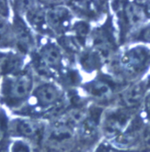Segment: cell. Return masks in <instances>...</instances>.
<instances>
[{"label": "cell", "instance_id": "cell-8", "mask_svg": "<svg viewBox=\"0 0 150 152\" xmlns=\"http://www.w3.org/2000/svg\"><path fill=\"white\" fill-rule=\"evenodd\" d=\"M68 18V11L63 7H53L48 10L45 18L52 28H61Z\"/></svg>", "mask_w": 150, "mask_h": 152}, {"label": "cell", "instance_id": "cell-13", "mask_svg": "<svg viewBox=\"0 0 150 152\" xmlns=\"http://www.w3.org/2000/svg\"><path fill=\"white\" fill-rule=\"evenodd\" d=\"M10 15L9 5L7 1H0V18L5 19L8 18Z\"/></svg>", "mask_w": 150, "mask_h": 152}, {"label": "cell", "instance_id": "cell-12", "mask_svg": "<svg viewBox=\"0 0 150 152\" xmlns=\"http://www.w3.org/2000/svg\"><path fill=\"white\" fill-rule=\"evenodd\" d=\"M10 152H30V147L21 140L15 141L10 147Z\"/></svg>", "mask_w": 150, "mask_h": 152}, {"label": "cell", "instance_id": "cell-5", "mask_svg": "<svg viewBox=\"0 0 150 152\" xmlns=\"http://www.w3.org/2000/svg\"><path fill=\"white\" fill-rule=\"evenodd\" d=\"M128 117L123 111H115L107 115L104 129L108 135H116L124 127Z\"/></svg>", "mask_w": 150, "mask_h": 152}, {"label": "cell", "instance_id": "cell-9", "mask_svg": "<svg viewBox=\"0 0 150 152\" xmlns=\"http://www.w3.org/2000/svg\"><path fill=\"white\" fill-rule=\"evenodd\" d=\"M145 93V87H144V83H137L133 85L131 88H129L124 96L123 99L125 104L128 106H132L136 104L139 101L141 100L143 97V94Z\"/></svg>", "mask_w": 150, "mask_h": 152}, {"label": "cell", "instance_id": "cell-6", "mask_svg": "<svg viewBox=\"0 0 150 152\" xmlns=\"http://www.w3.org/2000/svg\"><path fill=\"white\" fill-rule=\"evenodd\" d=\"M41 61L50 67H55L61 61V52L59 49L52 43H48L41 50Z\"/></svg>", "mask_w": 150, "mask_h": 152}, {"label": "cell", "instance_id": "cell-2", "mask_svg": "<svg viewBox=\"0 0 150 152\" xmlns=\"http://www.w3.org/2000/svg\"><path fill=\"white\" fill-rule=\"evenodd\" d=\"M148 60V50L146 48L138 47L128 50L122 58V65L131 73H136L145 68Z\"/></svg>", "mask_w": 150, "mask_h": 152}, {"label": "cell", "instance_id": "cell-1", "mask_svg": "<svg viewBox=\"0 0 150 152\" xmlns=\"http://www.w3.org/2000/svg\"><path fill=\"white\" fill-rule=\"evenodd\" d=\"M33 80L29 73H18L4 78L1 86L2 100L8 106H18L31 94Z\"/></svg>", "mask_w": 150, "mask_h": 152}, {"label": "cell", "instance_id": "cell-15", "mask_svg": "<svg viewBox=\"0 0 150 152\" xmlns=\"http://www.w3.org/2000/svg\"><path fill=\"white\" fill-rule=\"evenodd\" d=\"M139 39L146 41V42H150V26L145 28L139 34Z\"/></svg>", "mask_w": 150, "mask_h": 152}, {"label": "cell", "instance_id": "cell-4", "mask_svg": "<svg viewBox=\"0 0 150 152\" xmlns=\"http://www.w3.org/2000/svg\"><path fill=\"white\" fill-rule=\"evenodd\" d=\"M8 131L19 137H30L36 135L38 131V126L35 122L25 118H18L9 122Z\"/></svg>", "mask_w": 150, "mask_h": 152}, {"label": "cell", "instance_id": "cell-17", "mask_svg": "<svg viewBox=\"0 0 150 152\" xmlns=\"http://www.w3.org/2000/svg\"><path fill=\"white\" fill-rule=\"evenodd\" d=\"M97 152H119V151H116V150H113L112 148H100L99 151Z\"/></svg>", "mask_w": 150, "mask_h": 152}, {"label": "cell", "instance_id": "cell-14", "mask_svg": "<svg viewBox=\"0 0 150 152\" xmlns=\"http://www.w3.org/2000/svg\"><path fill=\"white\" fill-rule=\"evenodd\" d=\"M8 35V26L6 22V20L0 18V43H2V39L7 37Z\"/></svg>", "mask_w": 150, "mask_h": 152}, {"label": "cell", "instance_id": "cell-10", "mask_svg": "<svg viewBox=\"0 0 150 152\" xmlns=\"http://www.w3.org/2000/svg\"><path fill=\"white\" fill-rule=\"evenodd\" d=\"M89 92L96 97L103 98L111 93V87L109 83L103 81H98L93 83L92 85L89 86Z\"/></svg>", "mask_w": 150, "mask_h": 152}, {"label": "cell", "instance_id": "cell-3", "mask_svg": "<svg viewBox=\"0 0 150 152\" xmlns=\"http://www.w3.org/2000/svg\"><path fill=\"white\" fill-rule=\"evenodd\" d=\"M36 103L41 107H49L55 104L59 99L60 93L55 85L51 83H44L39 85L33 92Z\"/></svg>", "mask_w": 150, "mask_h": 152}, {"label": "cell", "instance_id": "cell-11", "mask_svg": "<svg viewBox=\"0 0 150 152\" xmlns=\"http://www.w3.org/2000/svg\"><path fill=\"white\" fill-rule=\"evenodd\" d=\"M8 127L9 122L6 112L4 111L3 108H0V142L4 139L7 132L8 131Z\"/></svg>", "mask_w": 150, "mask_h": 152}, {"label": "cell", "instance_id": "cell-18", "mask_svg": "<svg viewBox=\"0 0 150 152\" xmlns=\"http://www.w3.org/2000/svg\"><path fill=\"white\" fill-rule=\"evenodd\" d=\"M0 152H10V149L7 146H1L0 147Z\"/></svg>", "mask_w": 150, "mask_h": 152}, {"label": "cell", "instance_id": "cell-16", "mask_svg": "<svg viewBox=\"0 0 150 152\" xmlns=\"http://www.w3.org/2000/svg\"><path fill=\"white\" fill-rule=\"evenodd\" d=\"M145 106H146V109L147 110L148 113H150V94H147L146 96V99H145Z\"/></svg>", "mask_w": 150, "mask_h": 152}, {"label": "cell", "instance_id": "cell-19", "mask_svg": "<svg viewBox=\"0 0 150 152\" xmlns=\"http://www.w3.org/2000/svg\"><path fill=\"white\" fill-rule=\"evenodd\" d=\"M2 57H3V55H2L1 53H0V59H2Z\"/></svg>", "mask_w": 150, "mask_h": 152}, {"label": "cell", "instance_id": "cell-7", "mask_svg": "<svg viewBox=\"0 0 150 152\" xmlns=\"http://www.w3.org/2000/svg\"><path fill=\"white\" fill-rule=\"evenodd\" d=\"M124 16L127 22L131 26L138 25L146 18V13L144 8L134 3L126 5L124 8Z\"/></svg>", "mask_w": 150, "mask_h": 152}]
</instances>
